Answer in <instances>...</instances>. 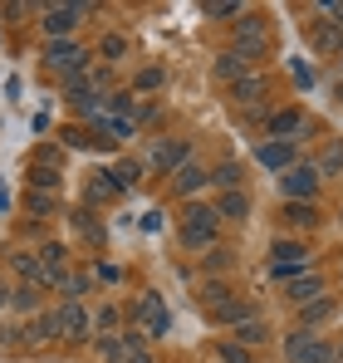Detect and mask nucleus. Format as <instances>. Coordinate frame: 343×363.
<instances>
[{
    "instance_id": "f257e3e1",
    "label": "nucleus",
    "mask_w": 343,
    "mask_h": 363,
    "mask_svg": "<svg viewBox=\"0 0 343 363\" xmlns=\"http://www.w3.org/2000/svg\"><path fill=\"white\" fill-rule=\"evenodd\" d=\"M216 221H221L216 206H186L181 245H191V250H211V241H216Z\"/></svg>"
},
{
    "instance_id": "f03ea898",
    "label": "nucleus",
    "mask_w": 343,
    "mask_h": 363,
    "mask_svg": "<svg viewBox=\"0 0 343 363\" xmlns=\"http://www.w3.org/2000/svg\"><path fill=\"white\" fill-rule=\"evenodd\" d=\"M55 324H59V339H89V329H94V319L84 314V304L64 300L55 309Z\"/></svg>"
},
{
    "instance_id": "7ed1b4c3",
    "label": "nucleus",
    "mask_w": 343,
    "mask_h": 363,
    "mask_svg": "<svg viewBox=\"0 0 343 363\" xmlns=\"http://www.w3.org/2000/svg\"><path fill=\"white\" fill-rule=\"evenodd\" d=\"M133 319H142L152 339H162V334H167V329H172L167 309H162V295H142V300H137V309H133Z\"/></svg>"
},
{
    "instance_id": "20e7f679",
    "label": "nucleus",
    "mask_w": 343,
    "mask_h": 363,
    "mask_svg": "<svg viewBox=\"0 0 343 363\" xmlns=\"http://www.w3.org/2000/svg\"><path fill=\"white\" fill-rule=\"evenodd\" d=\"M304 265H309V255H304V245H275V275L280 280H299L304 275Z\"/></svg>"
},
{
    "instance_id": "39448f33",
    "label": "nucleus",
    "mask_w": 343,
    "mask_h": 363,
    "mask_svg": "<svg viewBox=\"0 0 343 363\" xmlns=\"http://www.w3.org/2000/svg\"><path fill=\"white\" fill-rule=\"evenodd\" d=\"M235 55H265V25L260 20H240L235 25Z\"/></svg>"
},
{
    "instance_id": "423d86ee",
    "label": "nucleus",
    "mask_w": 343,
    "mask_h": 363,
    "mask_svg": "<svg viewBox=\"0 0 343 363\" xmlns=\"http://www.w3.org/2000/svg\"><path fill=\"white\" fill-rule=\"evenodd\" d=\"M40 285H69L64 245H45V250H40Z\"/></svg>"
},
{
    "instance_id": "0eeeda50",
    "label": "nucleus",
    "mask_w": 343,
    "mask_h": 363,
    "mask_svg": "<svg viewBox=\"0 0 343 363\" xmlns=\"http://www.w3.org/2000/svg\"><path fill=\"white\" fill-rule=\"evenodd\" d=\"M79 15H89V5H50V10H45V30H50V40H55V35H69Z\"/></svg>"
},
{
    "instance_id": "6e6552de",
    "label": "nucleus",
    "mask_w": 343,
    "mask_h": 363,
    "mask_svg": "<svg viewBox=\"0 0 343 363\" xmlns=\"http://www.w3.org/2000/svg\"><path fill=\"white\" fill-rule=\"evenodd\" d=\"M314 186H319V172L314 167H289L285 172V196H294V201H309Z\"/></svg>"
},
{
    "instance_id": "1a4fd4ad",
    "label": "nucleus",
    "mask_w": 343,
    "mask_h": 363,
    "mask_svg": "<svg viewBox=\"0 0 343 363\" xmlns=\"http://www.w3.org/2000/svg\"><path fill=\"white\" fill-rule=\"evenodd\" d=\"M255 157H260V167H275V172H289V167H294V143H280V138H275V143H265V147H260V152H255Z\"/></svg>"
},
{
    "instance_id": "9d476101",
    "label": "nucleus",
    "mask_w": 343,
    "mask_h": 363,
    "mask_svg": "<svg viewBox=\"0 0 343 363\" xmlns=\"http://www.w3.org/2000/svg\"><path fill=\"white\" fill-rule=\"evenodd\" d=\"M45 60H50V69H64V74H74L84 55H79V45H74V40H50Z\"/></svg>"
},
{
    "instance_id": "9b49d317",
    "label": "nucleus",
    "mask_w": 343,
    "mask_h": 363,
    "mask_svg": "<svg viewBox=\"0 0 343 363\" xmlns=\"http://www.w3.org/2000/svg\"><path fill=\"white\" fill-rule=\"evenodd\" d=\"M186 143L176 138V143H157V152H152V167H162V172H181L186 167Z\"/></svg>"
},
{
    "instance_id": "f8f14e48",
    "label": "nucleus",
    "mask_w": 343,
    "mask_h": 363,
    "mask_svg": "<svg viewBox=\"0 0 343 363\" xmlns=\"http://www.w3.org/2000/svg\"><path fill=\"white\" fill-rule=\"evenodd\" d=\"M172 186H176V191H181V196H191V191H201V186H206V182H211V172H206V167H196V162H186V167H181V172H172Z\"/></svg>"
},
{
    "instance_id": "ddd939ff",
    "label": "nucleus",
    "mask_w": 343,
    "mask_h": 363,
    "mask_svg": "<svg viewBox=\"0 0 343 363\" xmlns=\"http://www.w3.org/2000/svg\"><path fill=\"white\" fill-rule=\"evenodd\" d=\"M20 334H25V344H45V339H55V334H59V324H55V314H40V319H30Z\"/></svg>"
},
{
    "instance_id": "4468645a",
    "label": "nucleus",
    "mask_w": 343,
    "mask_h": 363,
    "mask_svg": "<svg viewBox=\"0 0 343 363\" xmlns=\"http://www.w3.org/2000/svg\"><path fill=\"white\" fill-rule=\"evenodd\" d=\"M245 69H250V60H240L235 50H226V55L216 60V79H226V84H235V79H245Z\"/></svg>"
},
{
    "instance_id": "2eb2a0df",
    "label": "nucleus",
    "mask_w": 343,
    "mask_h": 363,
    "mask_svg": "<svg viewBox=\"0 0 343 363\" xmlns=\"http://www.w3.org/2000/svg\"><path fill=\"white\" fill-rule=\"evenodd\" d=\"M118 191H123V186H118L113 172H94V182H89V201H113Z\"/></svg>"
},
{
    "instance_id": "dca6fc26",
    "label": "nucleus",
    "mask_w": 343,
    "mask_h": 363,
    "mask_svg": "<svg viewBox=\"0 0 343 363\" xmlns=\"http://www.w3.org/2000/svg\"><path fill=\"white\" fill-rule=\"evenodd\" d=\"M299 128H304V113H299V108H280V113L270 118V133H275L280 143H285V133H299Z\"/></svg>"
},
{
    "instance_id": "f3484780",
    "label": "nucleus",
    "mask_w": 343,
    "mask_h": 363,
    "mask_svg": "<svg viewBox=\"0 0 343 363\" xmlns=\"http://www.w3.org/2000/svg\"><path fill=\"white\" fill-rule=\"evenodd\" d=\"M319 295V275H299V280H289V304H314Z\"/></svg>"
},
{
    "instance_id": "a211bd4d",
    "label": "nucleus",
    "mask_w": 343,
    "mask_h": 363,
    "mask_svg": "<svg viewBox=\"0 0 343 363\" xmlns=\"http://www.w3.org/2000/svg\"><path fill=\"white\" fill-rule=\"evenodd\" d=\"M211 314H216L221 324H245V319H250V304L245 300H226V304H216Z\"/></svg>"
},
{
    "instance_id": "6ab92c4d",
    "label": "nucleus",
    "mask_w": 343,
    "mask_h": 363,
    "mask_svg": "<svg viewBox=\"0 0 343 363\" xmlns=\"http://www.w3.org/2000/svg\"><path fill=\"white\" fill-rule=\"evenodd\" d=\"M230 94H235L240 104H255V99L265 94V84H260L255 74H245V79H235V84H230Z\"/></svg>"
},
{
    "instance_id": "aec40b11",
    "label": "nucleus",
    "mask_w": 343,
    "mask_h": 363,
    "mask_svg": "<svg viewBox=\"0 0 343 363\" xmlns=\"http://www.w3.org/2000/svg\"><path fill=\"white\" fill-rule=\"evenodd\" d=\"M265 339H270V334H265V324H260V319L235 324V344H245V349H250V344H265Z\"/></svg>"
},
{
    "instance_id": "412c9836",
    "label": "nucleus",
    "mask_w": 343,
    "mask_h": 363,
    "mask_svg": "<svg viewBox=\"0 0 343 363\" xmlns=\"http://www.w3.org/2000/svg\"><path fill=\"white\" fill-rule=\"evenodd\" d=\"M294 363H339V349H334V344H319V339H314V344H309V349H304V354H299Z\"/></svg>"
},
{
    "instance_id": "4be33fe9",
    "label": "nucleus",
    "mask_w": 343,
    "mask_h": 363,
    "mask_svg": "<svg viewBox=\"0 0 343 363\" xmlns=\"http://www.w3.org/2000/svg\"><path fill=\"white\" fill-rule=\"evenodd\" d=\"M30 182H35V191H59V167H30Z\"/></svg>"
},
{
    "instance_id": "5701e85b",
    "label": "nucleus",
    "mask_w": 343,
    "mask_h": 363,
    "mask_svg": "<svg viewBox=\"0 0 343 363\" xmlns=\"http://www.w3.org/2000/svg\"><path fill=\"white\" fill-rule=\"evenodd\" d=\"M10 265H15L25 280H35V285H40V255H25V250H15V255H10Z\"/></svg>"
},
{
    "instance_id": "b1692460",
    "label": "nucleus",
    "mask_w": 343,
    "mask_h": 363,
    "mask_svg": "<svg viewBox=\"0 0 343 363\" xmlns=\"http://www.w3.org/2000/svg\"><path fill=\"white\" fill-rule=\"evenodd\" d=\"M211 182H216L221 191H240V167L226 162V167H216V172H211Z\"/></svg>"
},
{
    "instance_id": "393cba45",
    "label": "nucleus",
    "mask_w": 343,
    "mask_h": 363,
    "mask_svg": "<svg viewBox=\"0 0 343 363\" xmlns=\"http://www.w3.org/2000/svg\"><path fill=\"white\" fill-rule=\"evenodd\" d=\"M216 211H221V216H245V211H250V201H245V191H226Z\"/></svg>"
},
{
    "instance_id": "a878e982",
    "label": "nucleus",
    "mask_w": 343,
    "mask_h": 363,
    "mask_svg": "<svg viewBox=\"0 0 343 363\" xmlns=\"http://www.w3.org/2000/svg\"><path fill=\"white\" fill-rule=\"evenodd\" d=\"M314 45H319V50H343L339 25H319V30H314Z\"/></svg>"
},
{
    "instance_id": "bb28decb",
    "label": "nucleus",
    "mask_w": 343,
    "mask_h": 363,
    "mask_svg": "<svg viewBox=\"0 0 343 363\" xmlns=\"http://www.w3.org/2000/svg\"><path fill=\"white\" fill-rule=\"evenodd\" d=\"M285 216L294 221V226H314V206H309V201H289Z\"/></svg>"
},
{
    "instance_id": "cd10ccee",
    "label": "nucleus",
    "mask_w": 343,
    "mask_h": 363,
    "mask_svg": "<svg viewBox=\"0 0 343 363\" xmlns=\"http://www.w3.org/2000/svg\"><path fill=\"white\" fill-rule=\"evenodd\" d=\"M309 344H314V334H309V329H299V334H289V344H285V354H289V363L299 359V354H304V349H309Z\"/></svg>"
},
{
    "instance_id": "c85d7f7f",
    "label": "nucleus",
    "mask_w": 343,
    "mask_h": 363,
    "mask_svg": "<svg viewBox=\"0 0 343 363\" xmlns=\"http://www.w3.org/2000/svg\"><path fill=\"white\" fill-rule=\"evenodd\" d=\"M201 295H206V309H216V304L235 300V295H230V290H226V285H221V280H211V285H206V290H201Z\"/></svg>"
},
{
    "instance_id": "c756f323",
    "label": "nucleus",
    "mask_w": 343,
    "mask_h": 363,
    "mask_svg": "<svg viewBox=\"0 0 343 363\" xmlns=\"http://www.w3.org/2000/svg\"><path fill=\"white\" fill-rule=\"evenodd\" d=\"M113 177H118V186H133V182L142 177V167H137V162H118V167H113Z\"/></svg>"
},
{
    "instance_id": "7c9ffc66",
    "label": "nucleus",
    "mask_w": 343,
    "mask_h": 363,
    "mask_svg": "<svg viewBox=\"0 0 343 363\" xmlns=\"http://www.w3.org/2000/svg\"><path fill=\"white\" fill-rule=\"evenodd\" d=\"M89 285H94L89 275H69V285H64V295H69V300L79 304V295H89Z\"/></svg>"
},
{
    "instance_id": "2f4dec72",
    "label": "nucleus",
    "mask_w": 343,
    "mask_h": 363,
    "mask_svg": "<svg viewBox=\"0 0 343 363\" xmlns=\"http://www.w3.org/2000/svg\"><path fill=\"white\" fill-rule=\"evenodd\" d=\"M334 314V300H314V304H304V319L314 324V319H329Z\"/></svg>"
},
{
    "instance_id": "473e14b6",
    "label": "nucleus",
    "mask_w": 343,
    "mask_h": 363,
    "mask_svg": "<svg viewBox=\"0 0 343 363\" xmlns=\"http://www.w3.org/2000/svg\"><path fill=\"white\" fill-rule=\"evenodd\" d=\"M123 55H128V40L123 35H108L103 40V60H123Z\"/></svg>"
},
{
    "instance_id": "72a5a7b5",
    "label": "nucleus",
    "mask_w": 343,
    "mask_h": 363,
    "mask_svg": "<svg viewBox=\"0 0 343 363\" xmlns=\"http://www.w3.org/2000/svg\"><path fill=\"white\" fill-rule=\"evenodd\" d=\"M324 172L334 177V172H343V143H334L329 152H324Z\"/></svg>"
},
{
    "instance_id": "f704fd0d",
    "label": "nucleus",
    "mask_w": 343,
    "mask_h": 363,
    "mask_svg": "<svg viewBox=\"0 0 343 363\" xmlns=\"http://www.w3.org/2000/svg\"><path fill=\"white\" fill-rule=\"evenodd\" d=\"M201 265H206V270H226V265H230V250H221V245H211V255H206Z\"/></svg>"
},
{
    "instance_id": "c9c22d12",
    "label": "nucleus",
    "mask_w": 343,
    "mask_h": 363,
    "mask_svg": "<svg viewBox=\"0 0 343 363\" xmlns=\"http://www.w3.org/2000/svg\"><path fill=\"white\" fill-rule=\"evenodd\" d=\"M113 324H118V309H108V304H103V309L94 314V329H99V334H108Z\"/></svg>"
},
{
    "instance_id": "e433bc0d",
    "label": "nucleus",
    "mask_w": 343,
    "mask_h": 363,
    "mask_svg": "<svg viewBox=\"0 0 343 363\" xmlns=\"http://www.w3.org/2000/svg\"><path fill=\"white\" fill-rule=\"evenodd\" d=\"M206 15L226 20V15H240V5H235V0H216V5H206Z\"/></svg>"
},
{
    "instance_id": "4c0bfd02",
    "label": "nucleus",
    "mask_w": 343,
    "mask_h": 363,
    "mask_svg": "<svg viewBox=\"0 0 343 363\" xmlns=\"http://www.w3.org/2000/svg\"><path fill=\"white\" fill-rule=\"evenodd\" d=\"M64 143H69V147H89V143H94V138H89V133H84V128H64Z\"/></svg>"
},
{
    "instance_id": "58836bf2",
    "label": "nucleus",
    "mask_w": 343,
    "mask_h": 363,
    "mask_svg": "<svg viewBox=\"0 0 343 363\" xmlns=\"http://www.w3.org/2000/svg\"><path fill=\"white\" fill-rule=\"evenodd\" d=\"M30 211H55V196L50 191H30Z\"/></svg>"
},
{
    "instance_id": "ea45409f",
    "label": "nucleus",
    "mask_w": 343,
    "mask_h": 363,
    "mask_svg": "<svg viewBox=\"0 0 343 363\" xmlns=\"http://www.w3.org/2000/svg\"><path fill=\"white\" fill-rule=\"evenodd\" d=\"M10 304H15V309H35V290H15Z\"/></svg>"
},
{
    "instance_id": "a19ab883",
    "label": "nucleus",
    "mask_w": 343,
    "mask_h": 363,
    "mask_svg": "<svg viewBox=\"0 0 343 363\" xmlns=\"http://www.w3.org/2000/svg\"><path fill=\"white\" fill-rule=\"evenodd\" d=\"M157 84H162L157 69H142V74H137V89H157Z\"/></svg>"
},
{
    "instance_id": "79ce46f5",
    "label": "nucleus",
    "mask_w": 343,
    "mask_h": 363,
    "mask_svg": "<svg viewBox=\"0 0 343 363\" xmlns=\"http://www.w3.org/2000/svg\"><path fill=\"white\" fill-rule=\"evenodd\" d=\"M221 359H226V363H250V354H245V349H235V344H226V349H221Z\"/></svg>"
},
{
    "instance_id": "37998d69",
    "label": "nucleus",
    "mask_w": 343,
    "mask_h": 363,
    "mask_svg": "<svg viewBox=\"0 0 343 363\" xmlns=\"http://www.w3.org/2000/svg\"><path fill=\"white\" fill-rule=\"evenodd\" d=\"M128 363H152V359H147V349H137V354H128Z\"/></svg>"
},
{
    "instance_id": "c03bdc74",
    "label": "nucleus",
    "mask_w": 343,
    "mask_h": 363,
    "mask_svg": "<svg viewBox=\"0 0 343 363\" xmlns=\"http://www.w3.org/2000/svg\"><path fill=\"white\" fill-rule=\"evenodd\" d=\"M0 304H10V290H5V285H0Z\"/></svg>"
},
{
    "instance_id": "a18cd8bd",
    "label": "nucleus",
    "mask_w": 343,
    "mask_h": 363,
    "mask_svg": "<svg viewBox=\"0 0 343 363\" xmlns=\"http://www.w3.org/2000/svg\"><path fill=\"white\" fill-rule=\"evenodd\" d=\"M5 344H10V339H5V329H0V349H5Z\"/></svg>"
}]
</instances>
